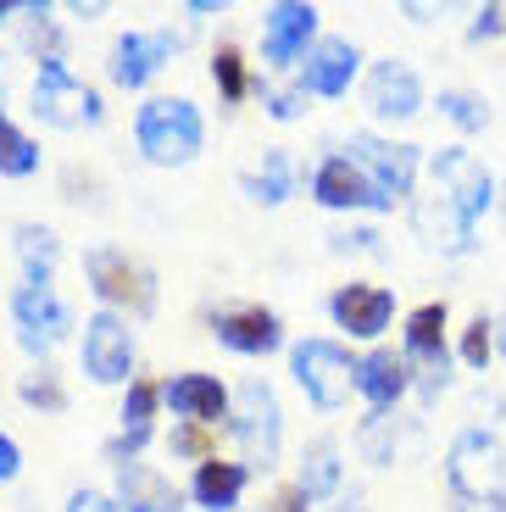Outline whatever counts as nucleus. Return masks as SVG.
Listing matches in <instances>:
<instances>
[{
    "instance_id": "39448f33",
    "label": "nucleus",
    "mask_w": 506,
    "mask_h": 512,
    "mask_svg": "<svg viewBox=\"0 0 506 512\" xmlns=\"http://www.w3.org/2000/svg\"><path fill=\"white\" fill-rule=\"evenodd\" d=\"M445 479L462 501H484L495 507L506 490V446L490 435V429H462L445 451Z\"/></svg>"
},
{
    "instance_id": "a878e982",
    "label": "nucleus",
    "mask_w": 506,
    "mask_h": 512,
    "mask_svg": "<svg viewBox=\"0 0 506 512\" xmlns=\"http://www.w3.org/2000/svg\"><path fill=\"white\" fill-rule=\"evenodd\" d=\"M240 190L251 195L256 206H284L295 195V167L284 151H267L256 173H240Z\"/></svg>"
},
{
    "instance_id": "9d476101",
    "label": "nucleus",
    "mask_w": 506,
    "mask_h": 512,
    "mask_svg": "<svg viewBox=\"0 0 506 512\" xmlns=\"http://www.w3.org/2000/svg\"><path fill=\"white\" fill-rule=\"evenodd\" d=\"M84 373L95 384H134V329L117 312H89L84 318Z\"/></svg>"
},
{
    "instance_id": "1a4fd4ad",
    "label": "nucleus",
    "mask_w": 506,
    "mask_h": 512,
    "mask_svg": "<svg viewBox=\"0 0 506 512\" xmlns=\"http://www.w3.org/2000/svg\"><path fill=\"white\" fill-rule=\"evenodd\" d=\"M429 173H434V190H445L473 223L495 206V173L468 151V145H440L429 156Z\"/></svg>"
},
{
    "instance_id": "58836bf2",
    "label": "nucleus",
    "mask_w": 506,
    "mask_h": 512,
    "mask_svg": "<svg viewBox=\"0 0 506 512\" xmlns=\"http://www.w3.org/2000/svg\"><path fill=\"white\" fill-rule=\"evenodd\" d=\"M373 240H379L373 229H351V234H334V251H351V245L356 251H373Z\"/></svg>"
},
{
    "instance_id": "cd10ccee",
    "label": "nucleus",
    "mask_w": 506,
    "mask_h": 512,
    "mask_svg": "<svg viewBox=\"0 0 506 512\" xmlns=\"http://www.w3.org/2000/svg\"><path fill=\"white\" fill-rule=\"evenodd\" d=\"M440 117L445 123H456L462 134H479V128H490V101L484 95H473V90H440Z\"/></svg>"
},
{
    "instance_id": "bb28decb",
    "label": "nucleus",
    "mask_w": 506,
    "mask_h": 512,
    "mask_svg": "<svg viewBox=\"0 0 506 512\" xmlns=\"http://www.w3.org/2000/svg\"><path fill=\"white\" fill-rule=\"evenodd\" d=\"M34 173H39V145L0 112V179H34Z\"/></svg>"
},
{
    "instance_id": "0eeeda50",
    "label": "nucleus",
    "mask_w": 506,
    "mask_h": 512,
    "mask_svg": "<svg viewBox=\"0 0 506 512\" xmlns=\"http://www.w3.org/2000/svg\"><path fill=\"white\" fill-rule=\"evenodd\" d=\"M445 323H451V312H445V301H423V307L406 312V351L401 357L412 362V368H423L418 390L423 396H440L445 384H451V346H445Z\"/></svg>"
},
{
    "instance_id": "4c0bfd02",
    "label": "nucleus",
    "mask_w": 506,
    "mask_h": 512,
    "mask_svg": "<svg viewBox=\"0 0 506 512\" xmlns=\"http://www.w3.org/2000/svg\"><path fill=\"white\" fill-rule=\"evenodd\" d=\"M17 474H23V451H17V440L0 429V485H6V479H17Z\"/></svg>"
},
{
    "instance_id": "37998d69",
    "label": "nucleus",
    "mask_w": 506,
    "mask_h": 512,
    "mask_svg": "<svg viewBox=\"0 0 506 512\" xmlns=\"http://www.w3.org/2000/svg\"><path fill=\"white\" fill-rule=\"evenodd\" d=\"M490 512H506V496H501V501H495V507H490Z\"/></svg>"
},
{
    "instance_id": "6e6552de",
    "label": "nucleus",
    "mask_w": 506,
    "mask_h": 512,
    "mask_svg": "<svg viewBox=\"0 0 506 512\" xmlns=\"http://www.w3.org/2000/svg\"><path fill=\"white\" fill-rule=\"evenodd\" d=\"M312 201L329 206V212H390L395 206L351 151H334L312 167Z\"/></svg>"
},
{
    "instance_id": "7ed1b4c3",
    "label": "nucleus",
    "mask_w": 506,
    "mask_h": 512,
    "mask_svg": "<svg viewBox=\"0 0 506 512\" xmlns=\"http://www.w3.org/2000/svg\"><path fill=\"white\" fill-rule=\"evenodd\" d=\"M84 273H89V290L101 295L106 312H134V318H151L156 312V279L140 256L117 251V245H95L84 256Z\"/></svg>"
},
{
    "instance_id": "6ab92c4d",
    "label": "nucleus",
    "mask_w": 506,
    "mask_h": 512,
    "mask_svg": "<svg viewBox=\"0 0 506 512\" xmlns=\"http://www.w3.org/2000/svg\"><path fill=\"white\" fill-rule=\"evenodd\" d=\"M356 73H362V51L340 34H323L312 45V56H306V67H301V90L323 95V101H340L356 84Z\"/></svg>"
},
{
    "instance_id": "20e7f679",
    "label": "nucleus",
    "mask_w": 506,
    "mask_h": 512,
    "mask_svg": "<svg viewBox=\"0 0 506 512\" xmlns=\"http://www.w3.org/2000/svg\"><path fill=\"white\" fill-rule=\"evenodd\" d=\"M290 373H295V384L306 390V401H312L317 412H340L345 401H351V390H356V357L340 346V340H323V334L290 346Z\"/></svg>"
},
{
    "instance_id": "a19ab883",
    "label": "nucleus",
    "mask_w": 506,
    "mask_h": 512,
    "mask_svg": "<svg viewBox=\"0 0 506 512\" xmlns=\"http://www.w3.org/2000/svg\"><path fill=\"white\" fill-rule=\"evenodd\" d=\"M12 12H28V0H23V6H17V0H0V23H6Z\"/></svg>"
},
{
    "instance_id": "e433bc0d",
    "label": "nucleus",
    "mask_w": 506,
    "mask_h": 512,
    "mask_svg": "<svg viewBox=\"0 0 506 512\" xmlns=\"http://www.w3.org/2000/svg\"><path fill=\"white\" fill-rule=\"evenodd\" d=\"M67 512H128L117 496H101V490H73L67 496Z\"/></svg>"
},
{
    "instance_id": "423d86ee",
    "label": "nucleus",
    "mask_w": 506,
    "mask_h": 512,
    "mask_svg": "<svg viewBox=\"0 0 506 512\" xmlns=\"http://www.w3.org/2000/svg\"><path fill=\"white\" fill-rule=\"evenodd\" d=\"M34 117L51 128H95L101 123V95L89 90L84 78H73V67L62 56H39L34 73Z\"/></svg>"
},
{
    "instance_id": "473e14b6",
    "label": "nucleus",
    "mask_w": 506,
    "mask_h": 512,
    "mask_svg": "<svg viewBox=\"0 0 506 512\" xmlns=\"http://www.w3.org/2000/svg\"><path fill=\"white\" fill-rule=\"evenodd\" d=\"M145 440H151V423H140V429H117L112 440H106V462H112V468H128V462H140V451H145Z\"/></svg>"
},
{
    "instance_id": "f03ea898",
    "label": "nucleus",
    "mask_w": 506,
    "mask_h": 512,
    "mask_svg": "<svg viewBox=\"0 0 506 512\" xmlns=\"http://www.w3.org/2000/svg\"><path fill=\"white\" fill-rule=\"evenodd\" d=\"M228 435L240 440L245 451V468H273L279 462V446H284V412H279V396L267 379H245L234 390V412H228Z\"/></svg>"
},
{
    "instance_id": "2f4dec72",
    "label": "nucleus",
    "mask_w": 506,
    "mask_h": 512,
    "mask_svg": "<svg viewBox=\"0 0 506 512\" xmlns=\"http://www.w3.org/2000/svg\"><path fill=\"white\" fill-rule=\"evenodd\" d=\"M156 407H162V384L134 379V384L123 390V423H128V429H140V423H151V418H156Z\"/></svg>"
},
{
    "instance_id": "393cba45",
    "label": "nucleus",
    "mask_w": 506,
    "mask_h": 512,
    "mask_svg": "<svg viewBox=\"0 0 506 512\" xmlns=\"http://www.w3.org/2000/svg\"><path fill=\"white\" fill-rule=\"evenodd\" d=\"M17 256H23V284H45V290H51L62 240H56L45 223H17Z\"/></svg>"
},
{
    "instance_id": "a211bd4d",
    "label": "nucleus",
    "mask_w": 506,
    "mask_h": 512,
    "mask_svg": "<svg viewBox=\"0 0 506 512\" xmlns=\"http://www.w3.org/2000/svg\"><path fill=\"white\" fill-rule=\"evenodd\" d=\"M329 318L340 323L351 340H379L395 323V295L384 284H340L329 295Z\"/></svg>"
},
{
    "instance_id": "4468645a",
    "label": "nucleus",
    "mask_w": 506,
    "mask_h": 512,
    "mask_svg": "<svg viewBox=\"0 0 506 512\" xmlns=\"http://www.w3.org/2000/svg\"><path fill=\"white\" fill-rule=\"evenodd\" d=\"M12 323H17V346L28 357H45V351L73 329V312L56 301V290L45 284H17L12 290Z\"/></svg>"
},
{
    "instance_id": "aec40b11",
    "label": "nucleus",
    "mask_w": 506,
    "mask_h": 512,
    "mask_svg": "<svg viewBox=\"0 0 506 512\" xmlns=\"http://www.w3.org/2000/svg\"><path fill=\"white\" fill-rule=\"evenodd\" d=\"M412 390V362L395 357V351L373 346L367 357H356V396L367 401V412L373 418H384V412L401 407V396Z\"/></svg>"
},
{
    "instance_id": "9b49d317",
    "label": "nucleus",
    "mask_w": 506,
    "mask_h": 512,
    "mask_svg": "<svg viewBox=\"0 0 506 512\" xmlns=\"http://www.w3.org/2000/svg\"><path fill=\"white\" fill-rule=\"evenodd\" d=\"M317 45V6L312 0H279L262 12V62L267 67H295Z\"/></svg>"
},
{
    "instance_id": "c85d7f7f",
    "label": "nucleus",
    "mask_w": 506,
    "mask_h": 512,
    "mask_svg": "<svg viewBox=\"0 0 506 512\" xmlns=\"http://www.w3.org/2000/svg\"><path fill=\"white\" fill-rule=\"evenodd\" d=\"M456 357L468 362L473 373H484V368H490V357H495V323L484 318V312L468 323V329H462V340H456Z\"/></svg>"
},
{
    "instance_id": "f704fd0d",
    "label": "nucleus",
    "mask_w": 506,
    "mask_h": 512,
    "mask_svg": "<svg viewBox=\"0 0 506 512\" xmlns=\"http://www.w3.org/2000/svg\"><path fill=\"white\" fill-rule=\"evenodd\" d=\"M506 34V6H479L468 23V39L473 45H484V39H501Z\"/></svg>"
},
{
    "instance_id": "4be33fe9",
    "label": "nucleus",
    "mask_w": 506,
    "mask_h": 512,
    "mask_svg": "<svg viewBox=\"0 0 506 512\" xmlns=\"http://www.w3.org/2000/svg\"><path fill=\"white\" fill-rule=\"evenodd\" d=\"M117 501H123L128 512H184V490H178L167 474L145 468V462L117 468Z\"/></svg>"
},
{
    "instance_id": "2eb2a0df",
    "label": "nucleus",
    "mask_w": 506,
    "mask_h": 512,
    "mask_svg": "<svg viewBox=\"0 0 506 512\" xmlns=\"http://www.w3.org/2000/svg\"><path fill=\"white\" fill-rule=\"evenodd\" d=\"M351 156L367 167V179L379 184L390 201H406L418 190V167H423V151L406 140H379V134H351Z\"/></svg>"
},
{
    "instance_id": "f3484780",
    "label": "nucleus",
    "mask_w": 506,
    "mask_h": 512,
    "mask_svg": "<svg viewBox=\"0 0 506 512\" xmlns=\"http://www.w3.org/2000/svg\"><path fill=\"white\" fill-rule=\"evenodd\" d=\"M412 229H418V240L440 256H468L473 251V218L445 190H429V195L412 201Z\"/></svg>"
},
{
    "instance_id": "c756f323",
    "label": "nucleus",
    "mask_w": 506,
    "mask_h": 512,
    "mask_svg": "<svg viewBox=\"0 0 506 512\" xmlns=\"http://www.w3.org/2000/svg\"><path fill=\"white\" fill-rule=\"evenodd\" d=\"M17 396H23V407H39V412H67V390H62V379H56L51 368L28 373V379L17 384Z\"/></svg>"
},
{
    "instance_id": "ddd939ff",
    "label": "nucleus",
    "mask_w": 506,
    "mask_h": 512,
    "mask_svg": "<svg viewBox=\"0 0 506 512\" xmlns=\"http://www.w3.org/2000/svg\"><path fill=\"white\" fill-rule=\"evenodd\" d=\"M362 101L379 123H406V117L423 112V78L412 62L401 56H384V62L367 67V84H362Z\"/></svg>"
},
{
    "instance_id": "f257e3e1",
    "label": "nucleus",
    "mask_w": 506,
    "mask_h": 512,
    "mask_svg": "<svg viewBox=\"0 0 506 512\" xmlns=\"http://www.w3.org/2000/svg\"><path fill=\"white\" fill-rule=\"evenodd\" d=\"M134 145L151 167H190L206 145V117L190 95H156L134 117Z\"/></svg>"
},
{
    "instance_id": "79ce46f5",
    "label": "nucleus",
    "mask_w": 506,
    "mask_h": 512,
    "mask_svg": "<svg viewBox=\"0 0 506 512\" xmlns=\"http://www.w3.org/2000/svg\"><path fill=\"white\" fill-rule=\"evenodd\" d=\"M495 351L506 357V312H501V323H495Z\"/></svg>"
},
{
    "instance_id": "412c9836",
    "label": "nucleus",
    "mask_w": 506,
    "mask_h": 512,
    "mask_svg": "<svg viewBox=\"0 0 506 512\" xmlns=\"http://www.w3.org/2000/svg\"><path fill=\"white\" fill-rule=\"evenodd\" d=\"M162 401L173 407V418L184 423H217L234 412V396H228V384L212 379V373H173V379L162 384Z\"/></svg>"
},
{
    "instance_id": "f8f14e48",
    "label": "nucleus",
    "mask_w": 506,
    "mask_h": 512,
    "mask_svg": "<svg viewBox=\"0 0 506 512\" xmlns=\"http://www.w3.org/2000/svg\"><path fill=\"white\" fill-rule=\"evenodd\" d=\"M178 45H184V39H178L173 28H128V34H117L112 84L117 90H145V84L178 56Z\"/></svg>"
},
{
    "instance_id": "c9c22d12",
    "label": "nucleus",
    "mask_w": 506,
    "mask_h": 512,
    "mask_svg": "<svg viewBox=\"0 0 506 512\" xmlns=\"http://www.w3.org/2000/svg\"><path fill=\"white\" fill-rule=\"evenodd\" d=\"M173 451H178V457H201V462H212V440H206L201 423H184V429L173 435Z\"/></svg>"
},
{
    "instance_id": "c03bdc74",
    "label": "nucleus",
    "mask_w": 506,
    "mask_h": 512,
    "mask_svg": "<svg viewBox=\"0 0 506 512\" xmlns=\"http://www.w3.org/2000/svg\"><path fill=\"white\" fill-rule=\"evenodd\" d=\"M334 512H362V507H334Z\"/></svg>"
},
{
    "instance_id": "dca6fc26",
    "label": "nucleus",
    "mask_w": 506,
    "mask_h": 512,
    "mask_svg": "<svg viewBox=\"0 0 506 512\" xmlns=\"http://www.w3.org/2000/svg\"><path fill=\"white\" fill-rule=\"evenodd\" d=\"M212 334L223 340L228 351H240V357H267V351H279V346H284L279 312L262 307V301H245V307L212 312Z\"/></svg>"
},
{
    "instance_id": "5701e85b",
    "label": "nucleus",
    "mask_w": 506,
    "mask_h": 512,
    "mask_svg": "<svg viewBox=\"0 0 506 512\" xmlns=\"http://www.w3.org/2000/svg\"><path fill=\"white\" fill-rule=\"evenodd\" d=\"M251 485V468L245 462H195V479H190V501L201 512H234Z\"/></svg>"
},
{
    "instance_id": "72a5a7b5",
    "label": "nucleus",
    "mask_w": 506,
    "mask_h": 512,
    "mask_svg": "<svg viewBox=\"0 0 506 512\" xmlns=\"http://www.w3.org/2000/svg\"><path fill=\"white\" fill-rule=\"evenodd\" d=\"M262 106L273 123H295V117H306V90L295 84V90H262Z\"/></svg>"
},
{
    "instance_id": "7c9ffc66",
    "label": "nucleus",
    "mask_w": 506,
    "mask_h": 512,
    "mask_svg": "<svg viewBox=\"0 0 506 512\" xmlns=\"http://www.w3.org/2000/svg\"><path fill=\"white\" fill-rule=\"evenodd\" d=\"M212 84L223 90V101L234 106V101H245V90H251V78H245V62H240V51L234 45H223V51L212 56Z\"/></svg>"
},
{
    "instance_id": "b1692460",
    "label": "nucleus",
    "mask_w": 506,
    "mask_h": 512,
    "mask_svg": "<svg viewBox=\"0 0 506 512\" xmlns=\"http://www.w3.org/2000/svg\"><path fill=\"white\" fill-rule=\"evenodd\" d=\"M340 474H345L340 446L323 435V440H312V446L301 451V474H295V490H301L306 501H329L334 490H340Z\"/></svg>"
},
{
    "instance_id": "ea45409f",
    "label": "nucleus",
    "mask_w": 506,
    "mask_h": 512,
    "mask_svg": "<svg viewBox=\"0 0 506 512\" xmlns=\"http://www.w3.org/2000/svg\"><path fill=\"white\" fill-rule=\"evenodd\" d=\"M273 507H279V512H306V507H312V501H306L301 490H284V496L273 501Z\"/></svg>"
}]
</instances>
